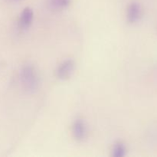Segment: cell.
Listing matches in <instances>:
<instances>
[{
	"mask_svg": "<svg viewBox=\"0 0 157 157\" xmlns=\"http://www.w3.org/2000/svg\"><path fill=\"white\" fill-rule=\"evenodd\" d=\"M71 0H49V6L53 10H63L70 6Z\"/></svg>",
	"mask_w": 157,
	"mask_h": 157,
	"instance_id": "obj_6",
	"label": "cell"
},
{
	"mask_svg": "<svg viewBox=\"0 0 157 157\" xmlns=\"http://www.w3.org/2000/svg\"><path fill=\"white\" fill-rule=\"evenodd\" d=\"M73 134L78 141H83L87 137V128L85 122L81 119H78L74 122Z\"/></svg>",
	"mask_w": 157,
	"mask_h": 157,
	"instance_id": "obj_3",
	"label": "cell"
},
{
	"mask_svg": "<svg viewBox=\"0 0 157 157\" xmlns=\"http://www.w3.org/2000/svg\"><path fill=\"white\" fill-rule=\"evenodd\" d=\"M20 80L23 87L29 93H33L39 87V77L32 65H25L20 71Z\"/></svg>",
	"mask_w": 157,
	"mask_h": 157,
	"instance_id": "obj_1",
	"label": "cell"
},
{
	"mask_svg": "<svg viewBox=\"0 0 157 157\" xmlns=\"http://www.w3.org/2000/svg\"><path fill=\"white\" fill-rule=\"evenodd\" d=\"M75 69V62L71 59L63 61L57 69V76L61 80H67L73 75Z\"/></svg>",
	"mask_w": 157,
	"mask_h": 157,
	"instance_id": "obj_2",
	"label": "cell"
},
{
	"mask_svg": "<svg viewBox=\"0 0 157 157\" xmlns=\"http://www.w3.org/2000/svg\"><path fill=\"white\" fill-rule=\"evenodd\" d=\"M34 18V12L31 8L27 7L24 9V10L21 12L20 15L19 24L22 29H26L29 27L33 21Z\"/></svg>",
	"mask_w": 157,
	"mask_h": 157,
	"instance_id": "obj_5",
	"label": "cell"
},
{
	"mask_svg": "<svg viewBox=\"0 0 157 157\" xmlns=\"http://www.w3.org/2000/svg\"><path fill=\"white\" fill-rule=\"evenodd\" d=\"M127 154V149L122 142H117L112 150V156L113 157H124Z\"/></svg>",
	"mask_w": 157,
	"mask_h": 157,
	"instance_id": "obj_7",
	"label": "cell"
},
{
	"mask_svg": "<svg viewBox=\"0 0 157 157\" xmlns=\"http://www.w3.org/2000/svg\"><path fill=\"white\" fill-rule=\"evenodd\" d=\"M142 15V9L139 3L133 2L127 10V19L130 23H135L140 20Z\"/></svg>",
	"mask_w": 157,
	"mask_h": 157,
	"instance_id": "obj_4",
	"label": "cell"
}]
</instances>
